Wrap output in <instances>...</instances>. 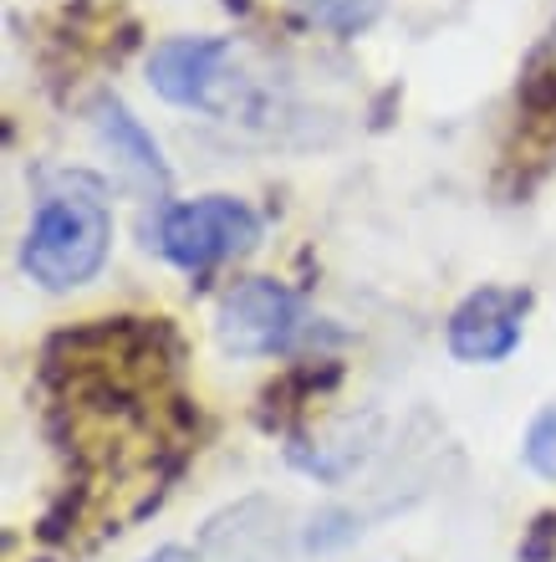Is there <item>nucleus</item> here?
Wrapping results in <instances>:
<instances>
[{"mask_svg":"<svg viewBox=\"0 0 556 562\" xmlns=\"http://www.w3.org/2000/svg\"><path fill=\"white\" fill-rule=\"evenodd\" d=\"M220 61L225 42L209 36H184V42H163L148 61V77L159 98L179 108H215V88H220Z\"/></svg>","mask_w":556,"mask_h":562,"instance_id":"nucleus-5","label":"nucleus"},{"mask_svg":"<svg viewBox=\"0 0 556 562\" xmlns=\"http://www.w3.org/2000/svg\"><path fill=\"white\" fill-rule=\"evenodd\" d=\"M552 57H556V46H552Z\"/></svg>","mask_w":556,"mask_h":562,"instance_id":"nucleus-9","label":"nucleus"},{"mask_svg":"<svg viewBox=\"0 0 556 562\" xmlns=\"http://www.w3.org/2000/svg\"><path fill=\"white\" fill-rule=\"evenodd\" d=\"M526 460L531 471H542L546 481H556V409H546L526 435Z\"/></svg>","mask_w":556,"mask_h":562,"instance_id":"nucleus-7","label":"nucleus"},{"mask_svg":"<svg viewBox=\"0 0 556 562\" xmlns=\"http://www.w3.org/2000/svg\"><path fill=\"white\" fill-rule=\"evenodd\" d=\"M220 348L235 358H271V353H296L302 342L317 333L302 307V296H292L276 281H240L220 302Z\"/></svg>","mask_w":556,"mask_h":562,"instance_id":"nucleus-3","label":"nucleus"},{"mask_svg":"<svg viewBox=\"0 0 556 562\" xmlns=\"http://www.w3.org/2000/svg\"><path fill=\"white\" fill-rule=\"evenodd\" d=\"M521 312H526L521 292L480 286L450 317V353L465 358V363H500V358H511L515 342H521Z\"/></svg>","mask_w":556,"mask_h":562,"instance_id":"nucleus-4","label":"nucleus"},{"mask_svg":"<svg viewBox=\"0 0 556 562\" xmlns=\"http://www.w3.org/2000/svg\"><path fill=\"white\" fill-rule=\"evenodd\" d=\"M296 5L317 15V21H327V26H363L378 0H296Z\"/></svg>","mask_w":556,"mask_h":562,"instance_id":"nucleus-8","label":"nucleus"},{"mask_svg":"<svg viewBox=\"0 0 556 562\" xmlns=\"http://www.w3.org/2000/svg\"><path fill=\"white\" fill-rule=\"evenodd\" d=\"M159 251L174 261L179 271L190 277H205L220 261L256 251L261 240V215L246 205V200H230V194H205V200H184V205H169L159 215Z\"/></svg>","mask_w":556,"mask_h":562,"instance_id":"nucleus-2","label":"nucleus"},{"mask_svg":"<svg viewBox=\"0 0 556 562\" xmlns=\"http://www.w3.org/2000/svg\"><path fill=\"white\" fill-rule=\"evenodd\" d=\"M107 240H113V215L103 205V190L92 179H67L36 205L21 267L31 271V281L67 292L103 271Z\"/></svg>","mask_w":556,"mask_h":562,"instance_id":"nucleus-1","label":"nucleus"},{"mask_svg":"<svg viewBox=\"0 0 556 562\" xmlns=\"http://www.w3.org/2000/svg\"><path fill=\"white\" fill-rule=\"evenodd\" d=\"M98 134H103V144L113 148L117 159L128 164L138 179H148V184H169V169H163V154L159 144L144 134V123L133 119L123 103H98Z\"/></svg>","mask_w":556,"mask_h":562,"instance_id":"nucleus-6","label":"nucleus"}]
</instances>
